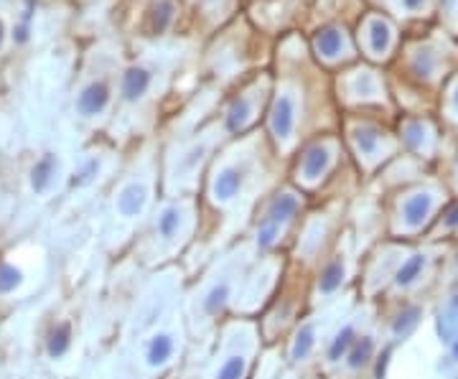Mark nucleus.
I'll return each mask as SVG.
<instances>
[{
	"mask_svg": "<svg viewBox=\"0 0 458 379\" xmlns=\"http://www.w3.org/2000/svg\"><path fill=\"white\" fill-rule=\"evenodd\" d=\"M389 362H392V346H387V349L377 357V362H374V379H387Z\"/></svg>",
	"mask_w": 458,
	"mask_h": 379,
	"instance_id": "33",
	"label": "nucleus"
},
{
	"mask_svg": "<svg viewBox=\"0 0 458 379\" xmlns=\"http://www.w3.org/2000/svg\"><path fill=\"white\" fill-rule=\"evenodd\" d=\"M334 166V150L331 145L326 143H318V145H310L308 150L301 158V166H298V178L306 183H318L324 178Z\"/></svg>",
	"mask_w": 458,
	"mask_h": 379,
	"instance_id": "3",
	"label": "nucleus"
},
{
	"mask_svg": "<svg viewBox=\"0 0 458 379\" xmlns=\"http://www.w3.org/2000/svg\"><path fill=\"white\" fill-rule=\"evenodd\" d=\"M438 336H441V341H445V344H453L458 338V308H451V306H448V310L438 316Z\"/></svg>",
	"mask_w": 458,
	"mask_h": 379,
	"instance_id": "27",
	"label": "nucleus"
},
{
	"mask_svg": "<svg viewBox=\"0 0 458 379\" xmlns=\"http://www.w3.org/2000/svg\"><path fill=\"white\" fill-rule=\"evenodd\" d=\"M349 94L357 99H377L380 97V79L374 71H357L354 79L349 82Z\"/></svg>",
	"mask_w": 458,
	"mask_h": 379,
	"instance_id": "18",
	"label": "nucleus"
},
{
	"mask_svg": "<svg viewBox=\"0 0 458 379\" xmlns=\"http://www.w3.org/2000/svg\"><path fill=\"white\" fill-rule=\"evenodd\" d=\"M110 105V87L105 82H92L82 90L77 99V110L79 115H85V117H94L99 115L105 107Z\"/></svg>",
	"mask_w": 458,
	"mask_h": 379,
	"instance_id": "8",
	"label": "nucleus"
},
{
	"mask_svg": "<svg viewBox=\"0 0 458 379\" xmlns=\"http://www.w3.org/2000/svg\"><path fill=\"white\" fill-rule=\"evenodd\" d=\"M181 222H183V211L181 206L171 204L166 206V209L158 214V224H155V229H158V234H161V239H176L178 229H181Z\"/></svg>",
	"mask_w": 458,
	"mask_h": 379,
	"instance_id": "20",
	"label": "nucleus"
},
{
	"mask_svg": "<svg viewBox=\"0 0 458 379\" xmlns=\"http://www.w3.org/2000/svg\"><path fill=\"white\" fill-rule=\"evenodd\" d=\"M298 209H301V199H298L296 194H290V191H282V194L270 199L268 209H265V217L273 219V222H278V224L282 227L296 217Z\"/></svg>",
	"mask_w": 458,
	"mask_h": 379,
	"instance_id": "12",
	"label": "nucleus"
},
{
	"mask_svg": "<svg viewBox=\"0 0 458 379\" xmlns=\"http://www.w3.org/2000/svg\"><path fill=\"white\" fill-rule=\"evenodd\" d=\"M352 141H354V148H357V153H359V158H366V161H374V158H380L382 133L377 130V127H372V125H357L352 130Z\"/></svg>",
	"mask_w": 458,
	"mask_h": 379,
	"instance_id": "10",
	"label": "nucleus"
},
{
	"mask_svg": "<svg viewBox=\"0 0 458 379\" xmlns=\"http://www.w3.org/2000/svg\"><path fill=\"white\" fill-rule=\"evenodd\" d=\"M206 150H209V143H196V145H191L189 150L181 155V161H178V166H181L183 173L196 171L199 166H201V161H204Z\"/></svg>",
	"mask_w": 458,
	"mask_h": 379,
	"instance_id": "31",
	"label": "nucleus"
},
{
	"mask_svg": "<svg viewBox=\"0 0 458 379\" xmlns=\"http://www.w3.org/2000/svg\"><path fill=\"white\" fill-rule=\"evenodd\" d=\"M3 38H6V26H3V21H0V46H3Z\"/></svg>",
	"mask_w": 458,
	"mask_h": 379,
	"instance_id": "38",
	"label": "nucleus"
},
{
	"mask_svg": "<svg viewBox=\"0 0 458 379\" xmlns=\"http://www.w3.org/2000/svg\"><path fill=\"white\" fill-rule=\"evenodd\" d=\"M173 351H176V338L169 331H158L153 334L145 346V364L153 366V369H161L173 359Z\"/></svg>",
	"mask_w": 458,
	"mask_h": 379,
	"instance_id": "7",
	"label": "nucleus"
},
{
	"mask_svg": "<svg viewBox=\"0 0 458 379\" xmlns=\"http://www.w3.org/2000/svg\"><path fill=\"white\" fill-rule=\"evenodd\" d=\"M451 357L458 362V338H456V341H453V344H451Z\"/></svg>",
	"mask_w": 458,
	"mask_h": 379,
	"instance_id": "36",
	"label": "nucleus"
},
{
	"mask_svg": "<svg viewBox=\"0 0 458 379\" xmlns=\"http://www.w3.org/2000/svg\"><path fill=\"white\" fill-rule=\"evenodd\" d=\"M316 54L326 62H336V59H344L352 54V46H349V38L341 29H324L316 34Z\"/></svg>",
	"mask_w": 458,
	"mask_h": 379,
	"instance_id": "5",
	"label": "nucleus"
},
{
	"mask_svg": "<svg viewBox=\"0 0 458 379\" xmlns=\"http://www.w3.org/2000/svg\"><path fill=\"white\" fill-rule=\"evenodd\" d=\"M402 141H405V145L408 148H413V150H428L430 130L423 125V122L410 120V122L402 125Z\"/></svg>",
	"mask_w": 458,
	"mask_h": 379,
	"instance_id": "25",
	"label": "nucleus"
},
{
	"mask_svg": "<svg viewBox=\"0 0 458 379\" xmlns=\"http://www.w3.org/2000/svg\"><path fill=\"white\" fill-rule=\"evenodd\" d=\"M150 90V71L145 66H130L122 74L120 82V94L125 102H138L148 94Z\"/></svg>",
	"mask_w": 458,
	"mask_h": 379,
	"instance_id": "9",
	"label": "nucleus"
},
{
	"mask_svg": "<svg viewBox=\"0 0 458 379\" xmlns=\"http://www.w3.org/2000/svg\"><path fill=\"white\" fill-rule=\"evenodd\" d=\"M420 321H423V308L415 306V303H410V306H405V308L392 318L389 331H392V336H395L397 341H405V338H410L415 334Z\"/></svg>",
	"mask_w": 458,
	"mask_h": 379,
	"instance_id": "14",
	"label": "nucleus"
},
{
	"mask_svg": "<svg viewBox=\"0 0 458 379\" xmlns=\"http://www.w3.org/2000/svg\"><path fill=\"white\" fill-rule=\"evenodd\" d=\"M173 13H176L173 0H158V6L153 8V31L155 34H163V31L169 29L171 21H173Z\"/></svg>",
	"mask_w": 458,
	"mask_h": 379,
	"instance_id": "29",
	"label": "nucleus"
},
{
	"mask_svg": "<svg viewBox=\"0 0 458 379\" xmlns=\"http://www.w3.org/2000/svg\"><path fill=\"white\" fill-rule=\"evenodd\" d=\"M443 227L445 229H458V201L443 211Z\"/></svg>",
	"mask_w": 458,
	"mask_h": 379,
	"instance_id": "34",
	"label": "nucleus"
},
{
	"mask_svg": "<svg viewBox=\"0 0 458 379\" xmlns=\"http://www.w3.org/2000/svg\"><path fill=\"white\" fill-rule=\"evenodd\" d=\"M456 166H458V163H456Z\"/></svg>",
	"mask_w": 458,
	"mask_h": 379,
	"instance_id": "40",
	"label": "nucleus"
},
{
	"mask_svg": "<svg viewBox=\"0 0 458 379\" xmlns=\"http://www.w3.org/2000/svg\"><path fill=\"white\" fill-rule=\"evenodd\" d=\"M448 306H451V308H458V290L451 295V301H448Z\"/></svg>",
	"mask_w": 458,
	"mask_h": 379,
	"instance_id": "37",
	"label": "nucleus"
},
{
	"mask_svg": "<svg viewBox=\"0 0 458 379\" xmlns=\"http://www.w3.org/2000/svg\"><path fill=\"white\" fill-rule=\"evenodd\" d=\"M145 204H148V186L143 181H133L127 183L125 189L117 194V214L125 219H135L141 217L145 211Z\"/></svg>",
	"mask_w": 458,
	"mask_h": 379,
	"instance_id": "6",
	"label": "nucleus"
},
{
	"mask_svg": "<svg viewBox=\"0 0 458 379\" xmlns=\"http://www.w3.org/2000/svg\"><path fill=\"white\" fill-rule=\"evenodd\" d=\"M296 122H298V99L293 92H282L278 94L273 102V110H270V130H273V138L278 143H290L293 133H296Z\"/></svg>",
	"mask_w": 458,
	"mask_h": 379,
	"instance_id": "1",
	"label": "nucleus"
},
{
	"mask_svg": "<svg viewBox=\"0 0 458 379\" xmlns=\"http://www.w3.org/2000/svg\"><path fill=\"white\" fill-rule=\"evenodd\" d=\"M229 295H232V288H229V283H217L209 293L204 295V301H201V308H204L206 316H217L219 310H224L227 301H229Z\"/></svg>",
	"mask_w": 458,
	"mask_h": 379,
	"instance_id": "24",
	"label": "nucleus"
},
{
	"mask_svg": "<svg viewBox=\"0 0 458 379\" xmlns=\"http://www.w3.org/2000/svg\"><path fill=\"white\" fill-rule=\"evenodd\" d=\"M366 46L372 51V57H387L389 46H392V29L387 21L372 18L366 23Z\"/></svg>",
	"mask_w": 458,
	"mask_h": 379,
	"instance_id": "13",
	"label": "nucleus"
},
{
	"mask_svg": "<svg viewBox=\"0 0 458 379\" xmlns=\"http://www.w3.org/2000/svg\"><path fill=\"white\" fill-rule=\"evenodd\" d=\"M374 359V338L372 336H362L354 341V346L349 349V354H346V366L352 369V372H359V369H364L369 362Z\"/></svg>",
	"mask_w": 458,
	"mask_h": 379,
	"instance_id": "19",
	"label": "nucleus"
},
{
	"mask_svg": "<svg viewBox=\"0 0 458 379\" xmlns=\"http://www.w3.org/2000/svg\"><path fill=\"white\" fill-rule=\"evenodd\" d=\"M71 346V329L69 323H59V326H54L49 334V338H46V351H49L51 359H59L64 357L66 351H69Z\"/></svg>",
	"mask_w": 458,
	"mask_h": 379,
	"instance_id": "22",
	"label": "nucleus"
},
{
	"mask_svg": "<svg viewBox=\"0 0 458 379\" xmlns=\"http://www.w3.org/2000/svg\"><path fill=\"white\" fill-rule=\"evenodd\" d=\"M436 206H438V199L433 191H415V194H410L400 206L402 227H405L408 232L423 229L430 222V217L436 214Z\"/></svg>",
	"mask_w": 458,
	"mask_h": 379,
	"instance_id": "2",
	"label": "nucleus"
},
{
	"mask_svg": "<svg viewBox=\"0 0 458 379\" xmlns=\"http://www.w3.org/2000/svg\"><path fill=\"white\" fill-rule=\"evenodd\" d=\"M59 169V161L57 155H43L41 161L36 163L34 171H31V186H34V191H46L49 189L51 178H54V173H57Z\"/></svg>",
	"mask_w": 458,
	"mask_h": 379,
	"instance_id": "21",
	"label": "nucleus"
},
{
	"mask_svg": "<svg viewBox=\"0 0 458 379\" xmlns=\"http://www.w3.org/2000/svg\"><path fill=\"white\" fill-rule=\"evenodd\" d=\"M23 283V273L10 262H0V293H13Z\"/></svg>",
	"mask_w": 458,
	"mask_h": 379,
	"instance_id": "30",
	"label": "nucleus"
},
{
	"mask_svg": "<svg viewBox=\"0 0 458 379\" xmlns=\"http://www.w3.org/2000/svg\"><path fill=\"white\" fill-rule=\"evenodd\" d=\"M255 97L250 94H240V97L234 99L229 110H227V130L229 133H242L255 117Z\"/></svg>",
	"mask_w": 458,
	"mask_h": 379,
	"instance_id": "11",
	"label": "nucleus"
},
{
	"mask_svg": "<svg viewBox=\"0 0 458 379\" xmlns=\"http://www.w3.org/2000/svg\"><path fill=\"white\" fill-rule=\"evenodd\" d=\"M313 346H316V323H303L296 331V338H293V346H290V359L301 364L310 357Z\"/></svg>",
	"mask_w": 458,
	"mask_h": 379,
	"instance_id": "17",
	"label": "nucleus"
},
{
	"mask_svg": "<svg viewBox=\"0 0 458 379\" xmlns=\"http://www.w3.org/2000/svg\"><path fill=\"white\" fill-rule=\"evenodd\" d=\"M425 267H428V255L425 252L410 255L408 260L395 270V285L397 288H413V285L423 278Z\"/></svg>",
	"mask_w": 458,
	"mask_h": 379,
	"instance_id": "15",
	"label": "nucleus"
},
{
	"mask_svg": "<svg viewBox=\"0 0 458 379\" xmlns=\"http://www.w3.org/2000/svg\"><path fill=\"white\" fill-rule=\"evenodd\" d=\"M99 171V161L97 158H92V161H87L85 166H82V171H79L74 178H71V186H85V183H90L94 176H97Z\"/></svg>",
	"mask_w": 458,
	"mask_h": 379,
	"instance_id": "32",
	"label": "nucleus"
},
{
	"mask_svg": "<svg viewBox=\"0 0 458 379\" xmlns=\"http://www.w3.org/2000/svg\"><path fill=\"white\" fill-rule=\"evenodd\" d=\"M346 278V262L344 257H334L324 265L321 275H318V293L324 295H334L341 285H344Z\"/></svg>",
	"mask_w": 458,
	"mask_h": 379,
	"instance_id": "16",
	"label": "nucleus"
},
{
	"mask_svg": "<svg viewBox=\"0 0 458 379\" xmlns=\"http://www.w3.org/2000/svg\"><path fill=\"white\" fill-rule=\"evenodd\" d=\"M402 3H405V8H408V10H417V8L423 6V0H402Z\"/></svg>",
	"mask_w": 458,
	"mask_h": 379,
	"instance_id": "35",
	"label": "nucleus"
},
{
	"mask_svg": "<svg viewBox=\"0 0 458 379\" xmlns=\"http://www.w3.org/2000/svg\"><path fill=\"white\" fill-rule=\"evenodd\" d=\"M242 186H245V171L237 166H224L212 178V199L217 204H229L240 196Z\"/></svg>",
	"mask_w": 458,
	"mask_h": 379,
	"instance_id": "4",
	"label": "nucleus"
},
{
	"mask_svg": "<svg viewBox=\"0 0 458 379\" xmlns=\"http://www.w3.org/2000/svg\"><path fill=\"white\" fill-rule=\"evenodd\" d=\"M354 341H357V331H354V326H344V329L334 336L331 344H329V351H326L329 362H341V359H346V354H349V349L354 346Z\"/></svg>",
	"mask_w": 458,
	"mask_h": 379,
	"instance_id": "23",
	"label": "nucleus"
},
{
	"mask_svg": "<svg viewBox=\"0 0 458 379\" xmlns=\"http://www.w3.org/2000/svg\"><path fill=\"white\" fill-rule=\"evenodd\" d=\"M280 232L282 227L278 224V222H273V219H262L260 227H257V234H255V242H257V250L260 252H268V250H273L275 245H278V239H280Z\"/></svg>",
	"mask_w": 458,
	"mask_h": 379,
	"instance_id": "26",
	"label": "nucleus"
},
{
	"mask_svg": "<svg viewBox=\"0 0 458 379\" xmlns=\"http://www.w3.org/2000/svg\"><path fill=\"white\" fill-rule=\"evenodd\" d=\"M453 110H456V113H458V90L453 92Z\"/></svg>",
	"mask_w": 458,
	"mask_h": 379,
	"instance_id": "39",
	"label": "nucleus"
},
{
	"mask_svg": "<svg viewBox=\"0 0 458 379\" xmlns=\"http://www.w3.org/2000/svg\"><path fill=\"white\" fill-rule=\"evenodd\" d=\"M247 374V359L242 354H232L224 359V364L219 366L217 379H245Z\"/></svg>",
	"mask_w": 458,
	"mask_h": 379,
	"instance_id": "28",
	"label": "nucleus"
}]
</instances>
